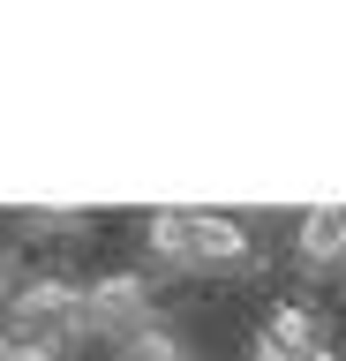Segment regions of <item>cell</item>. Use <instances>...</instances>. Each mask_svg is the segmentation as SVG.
<instances>
[{
    "instance_id": "1",
    "label": "cell",
    "mask_w": 346,
    "mask_h": 361,
    "mask_svg": "<svg viewBox=\"0 0 346 361\" xmlns=\"http://www.w3.org/2000/svg\"><path fill=\"white\" fill-rule=\"evenodd\" d=\"M159 324V286L143 271H98L83 286V346H106L121 354L128 338H143Z\"/></svg>"
},
{
    "instance_id": "2",
    "label": "cell",
    "mask_w": 346,
    "mask_h": 361,
    "mask_svg": "<svg viewBox=\"0 0 346 361\" xmlns=\"http://www.w3.org/2000/svg\"><path fill=\"white\" fill-rule=\"evenodd\" d=\"M256 264V233L233 211H188V279H233Z\"/></svg>"
},
{
    "instance_id": "3",
    "label": "cell",
    "mask_w": 346,
    "mask_h": 361,
    "mask_svg": "<svg viewBox=\"0 0 346 361\" xmlns=\"http://www.w3.org/2000/svg\"><path fill=\"white\" fill-rule=\"evenodd\" d=\"M256 338H271V346H286V354H323L331 346V316L316 309V301H301V293H271L264 301V324H256Z\"/></svg>"
},
{
    "instance_id": "4",
    "label": "cell",
    "mask_w": 346,
    "mask_h": 361,
    "mask_svg": "<svg viewBox=\"0 0 346 361\" xmlns=\"http://www.w3.org/2000/svg\"><path fill=\"white\" fill-rule=\"evenodd\" d=\"M294 271H346V203H309L294 219Z\"/></svg>"
},
{
    "instance_id": "5",
    "label": "cell",
    "mask_w": 346,
    "mask_h": 361,
    "mask_svg": "<svg viewBox=\"0 0 346 361\" xmlns=\"http://www.w3.org/2000/svg\"><path fill=\"white\" fill-rule=\"evenodd\" d=\"M143 256L159 271H188V211H151L143 219Z\"/></svg>"
},
{
    "instance_id": "6",
    "label": "cell",
    "mask_w": 346,
    "mask_h": 361,
    "mask_svg": "<svg viewBox=\"0 0 346 361\" xmlns=\"http://www.w3.org/2000/svg\"><path fill=\"white\" fill-rule=\"evenodd\" d=\"M121 361H188V346L166 331V324H151L143 338H128V346H121Z\"/></svg>"
},
{
    "instance_id": "7",
    "label": "cell",
    "mask_w": 346,
    "mask_h": 361,
    "mask_svg": "<svg viewBox=\"0 0 346 361\" xmlns=\"http://www.w3.org/2000/svg\"><path fill=\"white\" fill-rule=\"evenodd\" d=\"M249 361H301V354H286V346H271V338H249Z\"/></svg>"
},
{
    "instance_id": "8",
    "label": "cell",
    "mask_w": 346,
    "mask_h": 361,
    "mask_svg": "<svg viewBox=\"0 0 346 361\" xmlns=\"http://www.w3.org/2000/svg\"><path fill=\"white\" fill-rule=\"evenodd\" d=\"M8 354H16V338H8V324H0V361H8Z\"/></svg>"
},
{
    "instance_id": "9",
    "label": "cell",
    "mask_w": 346,
    "mask_h": 361,
    "mask_svg": "<svg viewBox=\"0 0 346 361\" xmlns=\"http://www.w3.org/2000/svg\"><path fill=\"white\" fill-rule=\"evenodd\" d=\"M309 361H346V354H339V346H323V354H309Z\"/></svg>"
},
{
    "instance_id": "10",
    "label": "cell",
    "mask_w": 346,
    "mask_h": 361,
    "mask_svg": "<svg viewBox=\"0 0 346 361\" xmlns=\"http://www.w3.org/2000/svg\"><path fill=\"white\" fill-rule=\"evenodd\" d=\"M188 361H211V354H188Z\"/></svg>"
}]
</instances>
